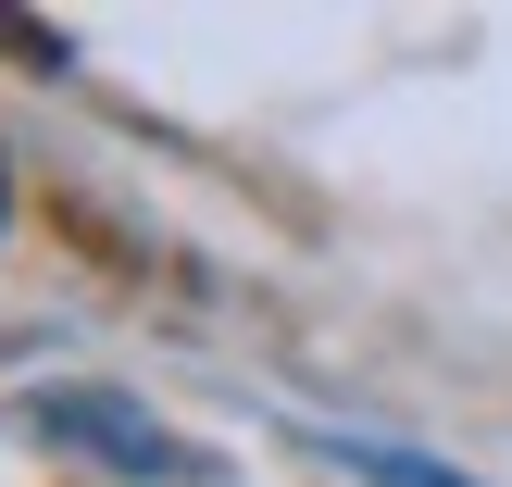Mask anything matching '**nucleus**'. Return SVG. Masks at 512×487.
Returning <instances> with one entry per match:
<instances>
[{
    "label": "nucleus",
    "mask_w": 512,
    "mask_h": 487,
    "mask_svg": "<svg viewBox=\"0 0 512 487\" xmlns=\"http://www.w3.org/2000/svg\"><path fill=\"white\" fill-rule=\"evenodd\" d=\"M25 425H38L63 463H100V475H125V487H225V463L200 438H175L150 400H125V388H100V375H63V388H25Z\"/></svg>",
    "instance_id": "1"
},
{
    "label": "nucleus",
    "mask_w": 512,
    "mask_h": 487,
    "mask_svg": "<svg viewBox=\"0 0 512 487\" xmlns=\"http://www.w3.org/2000/svg\"><path fill=\"white\" fill-rule=\"evenodd\" d=\"M325 463L350 487H475L463 463H438V450H413V438H375V425H325Z\"/></svg>",
    "instance_id": "2"
},
{
    "label": "nucleus",
    "mask_w": 512,
    "mask_h": 487,
    "mask_svg": "<svg viewBox=\"0 0 512 487\" xmlns=\"http://www.w3.org/2000/svg\"><path fill=\"white\" fill-rule=\"evenodd\" d=\"M0 225H13V175H0Z\"/></svg>",
    "instance_id": "3"
}]
</instances>
